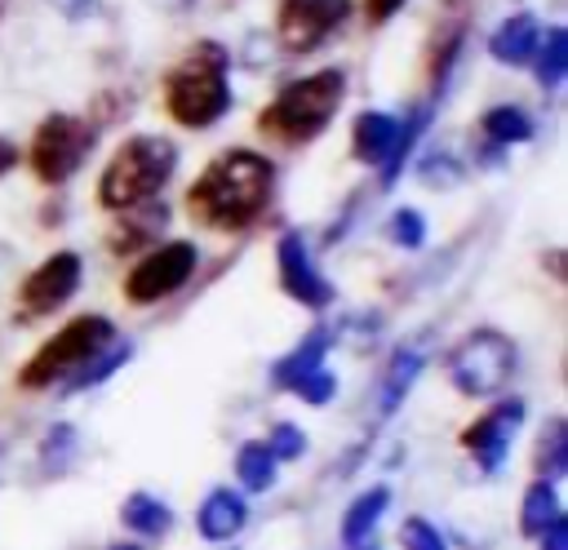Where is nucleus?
<instances>
[{"mask_svg":"<svg viewBox=\"0 0 568 550\" xmlns=\"http://www.w3.org/2000/svg\"><path fill=\"white\" fill-rule=\"evenodd\" d=\"M532 129H537V124H532V115H528L524 106H515V102L488 106V111L479 115V124H475V133H479V164H484V169L501 164V155H506L510 146L528 142Z\"/></svg>","mask_w":568,"mask_h":550,"instance_id":"dca6fc26","label":"nucleus"},{"mask_svg":"<svg viewBox=\"0 0 568 550\" xmlns=\"http://www.w3.org/2000/svg\"><path fill=\"white\" fill-rule=\"evenodd\" d=\"M129 355H133V342H124V337H115L106 350H98L80 373H71L62 386H67V395H80V390H93V386H102V381H111L124 364H129Z\"/></svg>","mask_w":568,"mask_h":550,"instance_id":"393cba45","label":"nucleus"},{"mask_svg":"<svg viewBox=\"0 0 568 550\" xmlns=\"http://www.w3.org/2000/svg\"><path fill=\"white\" fill-rule=\"evenodd\" d=\"M200 271V244L195 240H155L151 248H142L133 257V266L124 271V302L129 306H160L169 297H178Z\"/></svg>","mask_w":568,"mask_h":550,"instance_id":"6e6552de","label":"nucleus"},{"mask_svg":"<svg viewBox=\"0 0 568 550\" xmlns=\"http://www.w3.org/2000/svg\"><path fill=\"white\" fill-rule=\"evenodd\" d=\"M444 364H448V381L466 399H497L510 386V377L519 373V346L510 333L479 324L448 350Z\"/></svg>","mask_w":568,"mask_h":550,"instance_id":"0eeeda50","label":"nucleus"},{"mask_svg":"<svg viewBox=\"0 0 568 550\" xmlns=\"http://www.w3.org/2000/svg\"><path fill=\"white\" fill-rule=\"evenodd\" d=\"M231 102V49L222 40H191L160 75V106L186 133L222 124Z\"/></svg>","mask_w":568,"mask_h":550,"instance_id":"f03ea898","label":"nucleus"},{"mask_svg":"<svg viewBox=\"0 0 568 550\" xmlns=\"http://www.w3.org/2000/svg\"><path fill=\"white\" fill-rule=\"evenodd\" d=\"M302 404H311V408H324V404H333L337 399V373L333 368H320L315 377H306L297 390H293Z\"/></svg>","mask_w":568,"mask_h":550,"instance_id":"2f4dec72","label":"nucleus"},{"mask_svg":"<svg viewBox=\"0 0 568 550\" xmlns=\"http://www.w3.org/2000/svg\"><path fill=\"white\" fill-rule=\"evenodd\" d=\"M386 235H390V244H395V248H408V253H413V248H422V244H426V217H422L417 208H408V204H404V208H395V213H390Z\"/></svg>","mask_w":568,"mask_h":550,"instance_id":"c85d7f7f","label":"nucleus"},{"mask_svg":"<svg viewBox=\"0 0 568 550\" xmlns=\"http://www.w3.org/2000/svg\"><path fill=\"white\" fill-rule=\"evenodd\" d=\"M40 213H44V217H40V222H44V226H58V222H62V200H58V195H53V200H49V204H44V208H40Z\"/></svg>","mask_w":568,"mask_h":550,"instance_id":"4c0bfd02","label":"nucleus"},{"mask_svg":"<svg viewBox=\"0 0 568 550\" xmlns=\"http://www.w3.org/2000/svg\"><path fill=\"white\" fill-rule=\"evenodd\" d=\"M399 550H448V541L426 515H413L399 523Z\"/></svg>","mask_w":568,"mask_h":550,"instance_id":"c756f323","label":"nucleus"},{"mask_svg":"<svg viewBox=\"0 0 568 550\" xmlns=\"http://www.w3.org/2000/svg\"><path fill=\"white\" fill-rule=\"evenodd\" d=\"M519 426H524V399H519V395H497V399L457 435V444L470 452V461H475L479 475H497V470L506 466V457H510V444H515Z\"/></svg>","mask_w":568,"mask_h":550,"instance_id":"f8f14e48","label":"nucleus"},{"mask_svg":"<svg viewBox=\"0 0 568 550\" xmlns=\"http://www.w3.org/2000/svg\"><path fill=\"white\" fill-rule=\"evenodd\" d=\"M333 342H337V333H333V328H324V324H315L311 333H302V342H297L293 350H284V355L271 364V386H275V390H284V395H293L306 377H315L320 368H328L324 359H328Z\"/></svg>","mask_w":568,"mask_h":550,"instance_id":"f3484780","label":"nucleus"},{"mask_svg":"<svg viewBox=\"0 0 568 550\" xmlns=\"http://www.w3.org/2000/svg\"><path fill=\"white\" fill-rule=\"evenodd\" d=\"M426 373V337H408L390 350L382 377H377V395H373V408L377 417H395L399 404L408 399V390L417 386V377Z\"/></svg>","mask_w":568,"mask_h":550,"instance_id":"4468645a","label":"nucleus"},{"mask_svg":"<svg viewBox=\"0 0 568 550\" xmlns=\"http://www.w3.org/2000/svg\"><path fill=\"white\" fill-rule=\"evenodd\" d=\"M280 191V169L257 146H222L200 164L182 195V213L213 235H244L257 226Z\"/></svg>","mask_w":568,"mask_h":550,"instance_id":"f257e3e1","label":"nucleus"},{"mask_svg":"<svg viewBox=\"0 0 568 550\" xmlns=\"http://www.w3.org/2000/svg\"><path fill=\"white\" fill-rule=\"evenodd\" d=\"M84 279V257L75 248H53L49 257H40L22 279H18V319H44L58 315Z\"/></svg>","mask_w":568,"mask_h":550,"instance_id":"9d476101","label":"nucleus"},{"mask_svg":"<svg viewBox=\"0 0 568 550\" xmlns=\"http://www.w3.org/2000/svg\"><path fill=\"white\" fill-rule=\"evenodd\" d=\"M115 324L98 310H84V315H71L58 333H49L18 368V386L22 390H49V386H62L71 373H80L98 350H106L115 342Z\"/></svg>","mask_w":568,"mask_h":550,"instance_id":"39448f33","label":"nucleus"},{"mask_svg":"<svg viewBox=\"0 0 568 550\" xmlns=\"http://www.w3.org/2000/svg\"><path fill=\"white\" fill-rule=\"evenodd\" d=\"M462 49H466V13L462 9H444L435 18L430 40H426V102L439 106L457 62H462Z\"/></svg>","mask_w":568,"mask_h":550,"instance_id":"ddd939ff","label":"nucleus"},{"mask_svg":"<svg viewBox=\"0 0 568 550\" xmlns=\"http://www.w3.org/2000/svg\"><path fill=\"white\" fill-rule=\"evenodd\" d=\"M18 164H22V146H18L13 138H4V133H0V177H9Z\"/></svg>","mask_w":568,"mask_h":550,"instance_id":"c9c22d12","label":"nucleus"},{"mask_svg":"<svg viewBox=\"0 0 568 550\" xmlns=\"http://www.w3.org/2000/svg\"><path fill=\"white\" fill-rule=\"evenodd\" d=\"M275 475H280V461L266 448V439L240 444V452H235V479H240L244 492H266L275 483Z\"/></svg>","mask_w":568,"mask_h":550,"instance_id":"a878e982","label":"nucleus"},{"mask_svg":"<svg viewBox=\"0 0 568 550\" xmlns=\"http://www.w3.org/2000/svg\"><path fill=\"white\" fill-rule=\"evenodd\" d=\"M346 550H377V546H373V541H364V546H346Z\"/></svg>","mask_w":568,"mask_h":550,"instance_id":"ea45409f","label":"nucleus"},{"mask_svg":"<svg viewBox=\"0 0 568 550\" xmlns=\"http://www.w3.org/2000/svg\"><path fill=\"white\" fill-rule=\"evenodd\" d=\"M559 515H564L559 488H555L550 479H532V483L524 488V501H519V532H524V537H537V532L550 528Z\"/></svg>","mask_w":568,"mask_h":550,"instance_id":"b1692460","label":"nucleus"},{"mask_svg":"<svg viewBox=\"0 0 568 550\" xmlns=\"http://www.w3.org/2000/svg\"><path fill=\"white\" fill-rule=\"evenodd\" d=\"M75 457V426L71 421H53L40 439V475L44 479H58Z\"/></svg>","mask_w":568,"mask_h":550,"instance_id":"bb28decb","label":"nucleus"},{"mask_svg":"<svg viewBox=\"0 0 568 550\" xmlns=\"http://www.w3.org/2000/svg\"><path fill=\"white\" fill-rule=\"evenodd\" d=\"M4 13H9V0H0V22H4Z\"/></svg>","mask_w":568,"mask_h":550,"instance_id":"a19ab883","label":"nucleus"},{"mask_svg":"<svg viewBox=\"0 0 568 550\" xmlns=\"http://www.w3.org/2000/svg\"><path fill=\"white\" fill-rule=\"evenodd\" d=\"M532 466H537V479H550L559 483L568 475V421L564 417H550L537 435V448H532Z\"/></svg>","mask_w":568,"mask_h":550,"instance_id":"5701e85b","label":"nucleus"},{"mask_svg":"<svg viewBox=\"0 0 568 550\" xmlns=\"http://www.w3.org/2000/svg\"><path fill=\"white\" fill-rule=\"evenodd\" d=\"M266 448L275 452V461H297L306 452V435L297 421H275L271 435H266Z\"/></svg>","mask_w":568,"mask_h":550,"instance_id":"7c9ffc66","label":"nucleus"},{"mask_svg":"<svg viewBox=\"0 0 568 550\" xmlns=\"http://www.w3.org/2000/svg\"><path fill=\"white\" fill-rule=\"evenodd\" d=\"M346 89H351V80L342 67H320V71L293 75L257 111V133L275 146H306L320 133H328V124L337 120V111L346 102Z\"/></svg>","mask_w":568,"mask_h":550,"instance_id":"7ed1b4c3","label":"nucleus"},{"mask_svg":"<svg viewBox=\"0 0 568 550\" xmlns=\"http://www.w3.org/2000/svg\"><path fill=\"white\" fill-rule=\"evenodd\" d=\"M106 550H138L133 541H120V546H106Z\"/></svg>","mask_w":568,"mask_h":550,"instance_id":"58836bf2","label":"nucleus"},{"mask_svg":"<svg viewBox=\"0 0 568 550\" xmlns=\"http://www.w3.org/2000/svg\"><path fill=\"white\" fill-rule=\"evenodd\" d=\"M146 4H151V9H160V13H173V18L195 9V0H146Z\"/></svg>","mask_w":568,"mask_h":550,"instance_id":"e433bc0d","label":"nucleus"},{"mask_svg":"<svg viewBox=\"0 0 568 550\" xmlns=\"http://www.w3.org/2000/svg\"><path fill=\"white\" fill-rule=\"evenodd\" d=\"M111 217H115V226L106 231V248L115 257H138L142 248L164 240V231L173 222V208L164 200H151V204H138V208H124V213H111Z\"/></svg>","mask_w":568,"mask_h":550,"instance_id":"2eb2a0df","label":"nucleus"},{"mask_svg":"<svg viewBox=\"0 0 568 550\" xmlns=\"http://www.w3.org/2000/svg\"><path fill=\"white\" fill-rule=\"evenodd\" d=\"M275 284H280V293L288 302H297L306 310H328L333 297H337L333 279L315 262V248H311L306 231H297V226H288L275 240Z\"/></svg>","mask_w":568,"mask_h":550,"instance_id":"9b49d317","label":"nucleus"},{"mask_svg":"<svg viewBox=\"0 0 568 550\" xmlns=\"http://www.w3.org/2000/svg\"><path fill=\"white\" fill-rule=\"evenodd\" d=\"M226 4H231V0H226Z\"/></svg>","mask_w":568,"mask_h":550,"instance_id":"79ce46f5","label":"nucleus"},{"mask_svg":"<svg viewBox=\"0 0 568 550\" xmlns=\"http://www.w3.org/2000/svg\"><path fill=\"white\" fill-rule=\"evenodd\" d=\"M351 18H355V0H275L271 31L284 53L306 58L324 49L337 31H346Z\"/></svg>","mask_w":568,"mask_h":550,"instance_id":"1a4fd4ad","label":"nucleus"},{"mask_svg":"<svg viewBox=\"0 0 568 550\" xmlns=\"http://www.w3.org/2000/svg\"><path fill=\"white\" fill-rule=\"evenodd\" d=\"M537 40H541V18L528 13V9H515L506 13L493 35H488V53L501 62V67H528L532 53H537Z\"/></svg>","mask_w":568,"mask_h":550,"instance_id":"6ab92c4d","label":"nucleus"},{"mask_svg":"<svg viewBox=\"0 0 568 550\" xmlns=\"http://www.w3.org/2000/svg\"><path fill=\"white\" fill-rule=\"evenodd\" d=\"M178 164H182V151L169 133H129L106 155L98 186H93V200L102 213H124V208L151 204L173 182Z\"/></svg>","mask_w":568,"mask_h":550,"instance_id":"20e7f679","label":"nucleus"},{"mask_svg":"<svg viewBox=\"0 0 568 550\" xmlns=\"http://www.w3.org/2000/svg\"><path fill=\"white\" fill-rule=\"evenodd\" d=\"M532 75L546 93H555L564 80H568V27H541V40H537V53H532Z\"/></svg>","mask_w":568,"mask_h":550,"instance_id":"4be33fe9","label":"nucleus"},{"mask_svg":"<svg viewBox=\"0 0 568 550\" xmlns=\"http://www.w3.org/2000/svg\"><path fill=\"white\" fill-rule=\"evenodd\" d=\"M120 523H124L133 537L155 541V537H164V532L173 528V510H169L155 492H129L124 506H120Z\"/></svg>","mask_w":568,"mask_h":550,"instance_id":"412c9836","label":"nucleus"},{"mask_svg":"<svg viewBox=\"0 0 568 550\" xmlns=\"http://www.w3.org/2000/svg\"><path fill=\"white\" fill-rule=\"evenodd\" d=\"M541 550H568V515H559L550 528H541L537 537H532Z\"/></svg>","mask_w":568,"mask_h":550,"instance_id":"f704fd0d","label":"nucleus"},{"mask_svg":"<svg viewBox=\"0 0 568 550\" xmlns=\"http://www.w3.org/2000/svg\"><path fill=\"white\" fill-rule=\"evenodd\" d=\"M248 523V506L235 488H209L200 510H195V532L209 541V546H222L231 537H240Z\"/></svg>","mask_w":568,"mask_h":550,"instance_id":"a211bd4d","label":"nucleus"},{"mask_svg":"<svg viewBox=\"0 0 568 550\" xmlns=\"http://www.w3.org/2000/svg\"><path fill=\"white\" fill-rule=\"evenodd\" d=\"M62 22H93L102 18V0H44Z\"/></svg>","mask_w":568,"mask_h":550,"instance_id":"473e14b6","label":"nucleus"},{"mask_svg":"<svg viewBox=\"0 0 568 550\" xmlns=\"http://www.w3.org/2000/svg\"><path fill=\"white\" fill-rule=\"evenodd\" d=\"M417 177H422V186H430V191H453V186L466 177V164H462L453 151L435 146V151H426V155L417 160Z\"/></svg>","mask_w":568,"mask_h":550,"instance_id":"cd10ccee","label":"nucleus"},{"mask_svg":"<svg viewBox=\"0 0 568 550\" xmlns=\"http://www.w3.org/2000/svg\"><path fill=\"white\" fill-rule=\"evenodd\" d=\"M386 510H390V488H386V483L364 488V492L346 506V515H342V546H364V541H373V532H377V523H382Z\"/></svg>","mask_w":568,"mask_h":550,"instance_id":"aec40b11","label":"nucleus"},{"mask_svg":"<svg viewBox=\"0 0 568 550\" xmlns=\"http://www.w3.org/2000/svg\"><path fill=\"white\" fill-rule=\"evenodd\" d=\"M93 142H98V129L89 124V115H75V111H49L36 129H31V142L22 151V164L31 169V177L49 191H62L80 169L84 160L93 155Z\"/></svg>","mask_w":568,"mask_h":550,"instance_id":"423d86ee","label":"nucleus"},{"mask_svg":"<svg viewBox=\"0 0 568 550\" xmlns=\"http://www.w3.org/2000/svg\"><path fill=\"white\" fill-rule=\"evenodd\" d=\"M359 4H364V22H368V27H386L390 18L404 13L408 0H359Z\"/></svg>","mask_w":568,"mask_h":550,"instance_id":"72a5a7b5","label":"nucleus"}]
</instances>
